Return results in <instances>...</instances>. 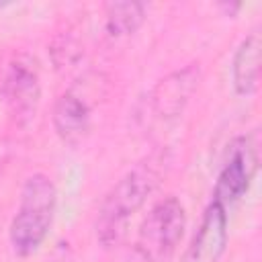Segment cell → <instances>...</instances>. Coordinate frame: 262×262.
<instances>
[{
  "label": "cell",
  "mask_w": 262,
  "mask_h": 262,
  "mask_svg": "<svg viewBox=\"0 0 262 262\" xmlns=\"http://www.w3.org/2000/svg\"><path fill=\"white\" fill-rule=\"evenodd\" d=\"M145 18V8L139 2H111L104 6V29L113 39L131 37Z\"/></svg>",
  "instance_id": "obj_10"
},
{
  "label": "cell",
  "mask_w": 262,
  "mask_h": 262,
  "mask_svg": "<svg viewBox=\"0 0 262 262\" xmlns=\"http://www.w3.org/2000/svg\"><path fill=\"white\" fill-rule=\"evenodd\" d=\"M186 211L176 196L156 203L141 221L135 237V250L145 262H168L184 235Z\"/></svg>",
  "instance_id": "obj_3"
},
{
  "label": "cell",
  "mask_w": 262,
  "mask_h": 262,
  "mask_svg": "<svg viewBox=\"0 0 262 262\" xmlns=\"http://www.w3.org/2000/svg\"><path fill=\"white\" fill-rule=\"evenodd\" d=\"M2 6H4V2H0V8H2Z\"/></svg>",
  "instance_id": "obj_11"
},
{
  "label": "cell",
  "mask_w": 262,
  "mask_h": 262,
  "mask_svg": "<svg viewBox=\"0 0 262 262\" xmlns=\"http://www.w3.org/2000/svg\"><path fill=\"white\" fill-rule=\"evenodd\" d=\"M57 209V188L47 174H31L20 190L16 213L10 221L8 239L20 258L35 254L45 242Z\"/></svg>",
  "instance_id": "obj_2"
},
{
  "label": "cell",
  "mask_w": 262,
  "mask_h": 262,
  "mask_svg": "<svg viewBox=\"0 0 262 262\" xmlns=\"http://www.w3.org/2000/svg\"><path fill=\"white\" fill-rule=\"evenodd\" d=\"M164 174V156L154 154L133 166L106 194L96 219V239L111 248L121 242L129 219L154 194Z\"/></svg>",
  "instance_id": "obj_1"
},
{
  "label": "cell",
  "mask_w": 262,
  "mask_h": 262,
  "mask_svg": "<svg viewBox=\"0 0 262 262\" xmlns=\"http://www.w3.org/2000/svg\"><path fill=\"white\" fill-rule=\"evenodd\" d=\"M225 248H227V211L211 201L180 262H219L221 256L225 254Z\"/></svg>",
  "instance_id": "obj_6"
},
{
  "label": "cell",
  "mask_w": 262,
  "mask_h": 262,
  "mask_svg": "<svg viewBox=\"0 0 262 262\" xmlns=\"http://www.w3.org/2000/svg\"><path fill=\"white\" fill-rule=\"evenodd\" d=\"M53 129L61 141L76 145L90 129V108L76 92H63L53 106Z\"/></svg>",
  "instance_id": "obj_8"
},
{
  "label": "cell",
  "mask_w": 262,
  "mask_h": 262,
  "mask_svg": "<svg viewBox=\"0 0 262 262\" xmlns=\"http://www.w3.org/2000/svg\"><path fill=\"white\" fill-rule=\"evenodd\" d=\"M256 170H258V145L254 137L235 139L219 170L213 188V203L221 205L225 211L227 207L235 205L248 192L256 176Z\"/></svg>",
  "instance_id": "obj_4"
},
{
  "label": "cell",
  "mask_w": 262,
  "mask_h": 262,
  "mask_svg": "<svg viewBox=\"0 0 262 262\" xmlns=\"http://www.w3.org/2000/svg\"><path fill=\"white\" fill-rule=\"evenodd\" d=\"M0 92L10 113L16 117V121L27 123L35 115L41 98V80H39L37 61L27 53L14 55L6 63V70L2 74Z\"/></svg>",
  "instance_id": "obj_5"
},
{
  "label": "cell",
  "mask_w": 262,
  "mask_h": 262,
  "mask_svg": "<svg viewBox=\"0 0 262 262\" xmlns=\"http://www.w3.org/2000/svg\"><path fill=\"white\" fill-rule=\"evenodd\" d=\"M260 33H250L237 45L231 59V82L239 96H252L260 82Z\"/></svg>",
  "instance_id": "obj_9"
},
{
  "label": "cell",
  "mask_w": 262,
  "mask_h": 262,
  "mask_svg": "<svg viewBox=\"0 0 262 262\" xmlns=\"http://www.w3.org/2000/svg\"><path fill=\"white\" fill-rule=\"evenodd\" d=\"M196 86H199V68L194 66L178 70L166 76L164 80H160V84L154 88V94H151L154 117L164 121L178 117L184 111Z\"/></svg>",
  "instance_id": "obj_7"
}]
</instances>
